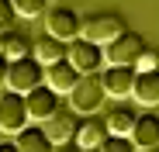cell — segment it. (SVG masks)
Listing matches in <instances>:
<instances>
[{
	"mask_svg": "<svg viewBox=\"0 0 159 152\" xmlns=\"http://www.w3.org/2000/svg\"><path fill=\"white\" fill-rule=\"evenodd\" d=\"M45 83V66L35 59V56H24V59H11L7 66V90L14 93H28L35 87Z\"/></svg>",
	"mask_w": 159,
	"mask_h": 152,
	"instance_id": "obj_1",
	"label": "cell"
},
{
	"mask_svg": "<svg viewBox=\"0 0 159 152\" xmlns=\"http://www.w3.org/2000/svg\"><path fill=\"white\" fill-rule=\"evenodd\" d=\"M104 97H107V93H104L100 73H83V76H80V83L69 90V104H73L76 114H93V111H100Z\"/></svg>",
	"mask_w": 159,
	"mask_h": 152,
	"instance_id": "obj_2",
	"label": "cell"
},
{
	"mask_svg": "<svg viewBox=\"0 0 159 152\" xmlns=\"http://www.w3.org/2000/svg\"><path fill=\"white\" fill-rule=\"evenodd\" d=\"M121 31H125V21H121V14H111V11H93V14H87V17H83V28H80V35L90 38V42H97V45L114 42Z\"/></svg>",
	"mask_w": 159,
	"mask_h": 152,
	"instance_id": "obj_3",
	"label": "cell"
},
{
	"mask_svg": "<svg viewBox=\"0 0 159 152\" xmlns=\"http://www.w3.org/2000/svg\"><path fill=\"white\" fill-rule=\"evenodd\" d=\"M142 52H145V38L135 35V31H121L114 42L104 45V59H107V66H135Z\"/></svg>",
	"mask_w": 159,
	"mask_h": 152,
	"instance_id": "obj_4",
	"label": "cell"
},
{
	"mask_svg": "<svg viewBox=\"0 0 159 152\" xmlns=\"http://www.w3.org/2000/svg\"><path fill=\"white\" fill-rule=\"evenodd\" d=\"M28 104H24V93L14 90H0V132H21L28 128Z\"/></svg>",
	"mask_w": 159,
	"mask_h": 152,
	"instance_id": "obj_5",
	"label": "cell"
},
{
	"mask_svg": "<svg viewBox=\"0 0 159 152\" xmlns=\"http://www.w3.org/2000/svg\"><path fill=\"white\" fill-rule=\"evenodd\" d=\"M80 28H83V17H80L73 7H52L45 11V31L59 42H73L80 38Z\"/></svg>",
	"mask_w": 159,
	"mask_h": 152,
	"instance_id": "obj_6",
	"label": "cell"
},
{
	"mask_svg": "<svg viewBox=\"0 0 159 152\" xmlns=\"http://www.w3.org/2000/svg\"><path fill=\"white\" fill-rule=\"evenodd\" d=\"M80 73H97L100 66H104V45H97V42H90V38H73L69 42V56H66Z\"/></svg>",
	"mask_w": 159,
	"mask_h": 152,
	"instance_id": "obj_7",
	"label": "cell"
},
{
	"mask_svg": "<svg viewBox=\"0 0 159 152\" xmlns=\"http://www.w3.org/2000/svg\"><path fill=\"white\" fill-rule=\"evenodd\" d=\"M24 104H28V118L31 121H45V118H52L59 111V93L52 90L48 83H42V87L24 93Z\"/></svg>",
	"mask_w": 159,
	"mask_h": 152,
	"instance_id": "obj_8",
	"label": "cell"
},
{
	"mask_svg": "<svg viewBox=\"0 0 159 152\" xmlns=\"http://www.w3.org/2000/svg\"><path fill=\"white\" fill-rule=\"evenodd\" d=\"M135 66H107L100 73V83H104V93L111 97H131L135 90Z\"/></svg>",
	"mask_w": 159,
	"mask_h": 152,
	"instance_id": "obj_9",
	"label": "cell"
},
{
	"mask_svg": "<svg viewBox=\"0 0 159 152\" xmlns=\"http://www.w3.org/2000/svg\"><path fill=\"white\" fill-rule=\"evenodd\" d=\"M76 128H80V121H76V114H69V111H56L52 118L42 121V132L52 138V145H62V142L76 138Z\"/></svg>",
	"mask_w": 159,
	"mask_h": 152,
	"instance_id": "obj_10",
	"label": "cell"
},
{
	"mask_svg": "<svg viewBox=\"0 0 159 152\" xmlns=\"http://www.w3.org/2000/svg\"><path fill=\"white\" fill-rule=\"evenodd\" d=\"M80 73L69 59H59V62H52V66H45V83L56 90V93H69L76 83H80Z\"/></svg>",
	"mask_w": 159,
	"mask_h": 152,
	"instance_id": "obj_11",
	"label": "cell"
},
{
	"mask_svg": "<svg viewBox=\"0 0 159 152\" xmlns=\"http://www.w3.org/2000/svg\"><path fill=\"white\" fill-rule=\"evenodd\" d=\"M135 142V149H159V114L156 111H145L135 118V128L128 135Z\"/></svg>",
	"mask_w": 159,
	"mask_h": 152,
	"instance_id": "obj_12",
	"label": "cell"
},
{
	"mask_svg": "<svg viewBox=\"0 0 159 152\" xmlns=\"http://www.w3.org/2000/svg\"><path fill=\"white\" fill-rule=\"evenodd\" d=\"M31 56H35L42 66H52V62H59V59L69 56V42H59V38L45 35V38H38V42L31 45Z\"/></svg>",
	"mask_w": 159,
	"mask_h": 152,
	"instance_id": "obj_13",
	"label": "cell"
},
{
	"mask_svg": "<svg viewBox=\"0 0 159 152\" xmlns=\"http://www.w3.org/2000/svg\"><path fill=\"white\" fill-rule=\"evenodd\" d=\"M131 97H135L139 104H145V107L159 104V69L135 73V90H131Z\"/></svg>",
	"mask_w": 159,
	"mask_h": 152,
	"instance_id": "obj_14",
	"label": "cell"
},
{
	"mask_svg": "<svg viewBox=\"0 0 159 152\" xmlns=\"http://www.w3.org/2000/svg\"><path fill=\"white\" fill-rule=\"evenodd\" d=\"M14 142H17L21 152H52V138L42 132V124H28V128H21Z\"/></svg>",
	"mask_w": 159,
	"mask_h": 152,
	"instance_id": "obj_15",
	"label": "cell"
},
{
	"mask_svg": "<svg viewBox=\"0 0 159 152\" xmlns=\"http://www.w3.org/2000/svg\"><path fill=\"white\" fill-rule=\"evenodd\" d=\"M104 135H107V128H104V121H97V118H83V121H80V128H76V145L80 149H97L100 142H104Z\"/></svg>",
	"mask_w": 159,
	"mask_h": 152,
	"instance_id": "obj_16",
	"label": "cell"
},
{
	"mask_svg": "<svg viewBox=\"0 0 159 152\" xmlns=\"http://www.w3.org/2000/svg\"><path fill=\"white\" fill-rule=\"evenodd\" d=\"M135 111L131 107H125V104H118V107H111V114H107V121H104V128H107V135H131V128H135Z\"/></svg>",
	"mask_w": 159,
	"mask_h": 152,
	"instance_id": "obj_17",
	"label": "cell"
},
{
	"mask_svg": "<svg viewBox=\"0 0 159 152\" xmlns=\"http://www.w3.org/2000/svg\"><path fill=\"white\" fill-rule=\"evenodd\" d=\"M31 45H35V42H28L21 31H7V48H4V56H7V59H24V56H31Z\"/></svg>",
	"mask_w": 159,
	"mask_h": 152,
	"instance_id": "obj_18",
	"label": "cell"
},
{
	"mask_svg": "<svg viewBox=\"0 0 159 152\" xmlns=\"http://www.w3.org/2000/svg\"><path fill=\"white\" fill-rule=\"evenodd\" d=\"M97 152H135V142H131L128 135H104Z\"/></svg>",
	"mask_w": 159,
	"mask_h": 152,
	"instance_id": "obj_19",
	"label": "cell"
},
{
	"mask_svg": "<svg viewBox=\"0 0 159 152\" xmlns=\"http://www.w3.org/2000/svg\"><path fill=\"white\" fill-rule=\"evenodd\" d=\"M17 17H42L48 11V0H11Z\"/></svg>",
	"mask_w": 159,
	"mask_h": 152,
	"instance_id": "obj_20",
	"label": "cell"
},
{
	"mask_svg": "<svg viewBox=\"0 0 159 152\" xmlns=\"http://www.w3.org/2000/svg\"><path fill=\"white\" fill-rule=\"evenodd\" d=\"M135 69H139V73H149V69H159V52H156V48H149V45H145V52L139 56Z\"/></svg>",
	"mask_w": 159,
	"mask_h": 152,
	"instance_id": "obj_21",
	"label": "cell"
},
{
	"mask_svg": "<svg viewBox=\"0 0 159 152\" xmlns=\"http://www.w3.org/2000/svg\"><path fill=\"white\" fill-rule=\"evenodd\" d=\"M17 21V11L11 0H0V31H11V24Z\"/></svg>",
	"mask_w": 159,
	"mask_h": 152,
	"instance_id": "obj_22",
	"label": "cell"
},
{
	"mask_svg": "<svg viewBox=\"0 0 159 152\" xmlns=\"http://www.w3.org/2000/svg\"><path fill=\"white\" fill-rule=\"evenodd\" d=\"M7 66H11V59L0 56V87H7Z\"/></svg>",
	"mask_w": 159,
	"mask_h": 152,
	"instance_id": "obj_23",
	"label": "cell"
},
{
	"mask_svg": "<svg viewBox=\"0 0 159 152\" xmlns=\"http://www.w3.org/2000/svg\"><path fill=\"white\" fill-rule=\"evenodd\" d=\"M0 152H21L17 142H0Z\"/></svg>",
	"mask_w": 159,
	"mask_h": 152,
	"instance_id": "obj_24",
	"label": "cell"
},
{
	"mask_svg": "<svg viewBox=\"0 0 159 152\" xmlns=\"http://www.w3.org/2000/svg\"><path fill=\"white\" fill-rule=\"evenodd\" d=\"M4 48H7V31H0V56H4Z\"/></svg>",
	"mask_w": 159,
	"mask_h": 152,
	"instance_id": "obj_25",
	"label": "cell"
},
{
	"mask_svg": "<svg viewBox=\"0 0 159 152\" xmlns=\"http://www.w3.org/2000/svg\"><path fill=\"white\" fill-rule=\"evenodd\" d=\"M62 152H87V149H80V145H73V149H62Z\"/></svg>",
	"mask_w": 159,
	"mask_h": 152,
	"instance_id": "obj_26",
	"label": "cell"
},
{
	"mask_svg": "<svg viewBox=\"0 0 159 152\" xmlns=\"http://www.w3.org/2000/svg\"><path fill=\"white\" fill-rule=\"evenodd\" d=\"M135 152H159V149H135Z\"/></svg>",
	"mask_w": 159,
	"mask_h": 152,
	"instance_id": "obj_27",
	"label": "cell"
}]
</instances>
